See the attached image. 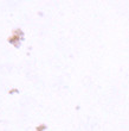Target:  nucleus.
Wrapping results in <instances>:
<instances>
[]
</instances>
